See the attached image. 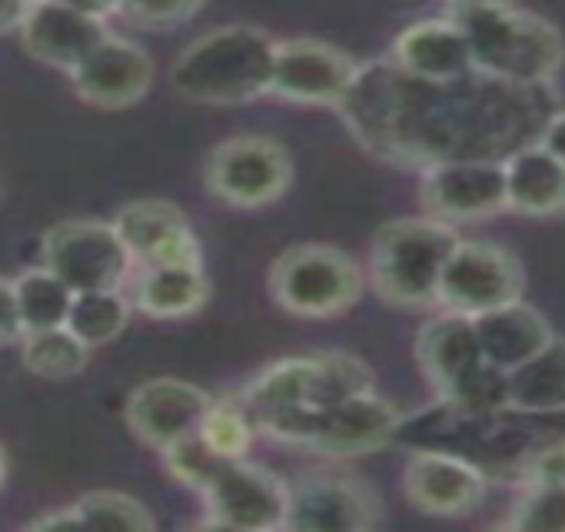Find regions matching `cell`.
Masks as SVG:
<instances>
[{
  "label": "cell",
  "mask_w": 565,
  "mask_h": 532,
  "mask_svg": "<svg viewBox=\"0 0 565 532\" xmlns=\"http://www.w3.org/2000/svg\"><path fill=\"white\" fill-rule=\"evenodd\" d=\"M542 87H519L479 71L456 81H423L393 61H370L337 104L343 124L373 157L403 167L446 160H505L542 134Z\"/></svg>",
  "instance_id": "obj_1"
},
{
  "label": "cell",
  "mask_w": 565,
  "mask_h": 532,
  "mask_svg": "<svg viewBox=\"0 0 565 532\" xmlns=\"http://www.w3.org/2000/svg\"><path fill=\"white\" fill-rule=\"evenodd\" d=\"M446 21L459 28L472 71L486 77L519 87H545L562 71V34L545 18L515 8L512 0H449Z\"/></svg>",
  "instance_id": "obj_2"
},
{
  "label": "cell",
  "mask_w": 565,
  "mask_h": 532,
  "mask_svg": "<svg viewBox=\"0 0 565 532\" xmlns=\"http://www.w3.org/2000/svg\"><path fill=\"white\" fill-rule=\"evenodd\" d=\"M276 41L253 24L206 31L170 67V84L183 100L203 107H239L269 94Z\"/></svg>",
  "instance_id": "obj_3"
},
{
  "label": "cell",
  "mask_w": 565,
  "mask_h": 532,
  "mask_svg": "<svg viewBox=\"0 0 565 532\" xmlns=\"http://www.w3.org/2000/svg\"><path fill=\"white\" fill-rule=\"evenodd\" d=\"M459 233L433 216L393 220L376 230L370 249V284L390 307L423 310L436 304L439 277Z\"/></svg>",
  "instance_id": "obj_4"
},
{
  "label": "cell",
  "mask_w": 565,
  "mask_h": 532,
  "mask_svg": "<svg viewBox=\"0 0 565 532\" xmlns=\"http://www.w3.org/2000/svg\"><path fill=\"white\" fill-rule=\"evenodd\" d=\"M399 423H403V413L390 400H383L376 390H366L360 396H350L323 409L282 413L263 423L256 433L276 443L310 449L317 456L356 459V456H370L396 443Z\"/></svg>",
  "instance_id": "obj_5"
},
{
  "label": "cell",
  "mask_w": 565,
  "mask_h": 532,
  "mask_svg": "<svg viewBox=\"0 0 565 532\" xmlns=\"http://www.w3.org/2000/svg\"><path fill=\"white\" fill-rule=\"evenodd\" d=\"M266 287L282 313L333 320L363 297V266L333 243H297L273 259Z\"/></svg>",
  "instance_id": "obj_6"
},
{
  "label": "cell",
  "mask_w": 565,
  "mask_h": 532,
  "mask_svg": "<svg viewBox=\"0 0 565 532\" xmlns=\"http://www.w3.org/2000/svg\"><path fill=\"white\" fill-rule=\"evenodd\" d=\"M294 183L290 150L266 134H236L220 140L203 163V187L233 210L276 203Z\"/></svg>",
  "instance_id": "obj_7"
},
{
  "label": "cell",
  "mask_w": 565,
  "mask_h": 532,
  "mask_svg": "<svg viewBox=\"0 0 565 532\" xmlns=\"http://www.w3.org/2000/svg\"><path fill=\"white\" fill-rule=\"evenodd\" d=\"M41 263L74 294L120 290L130 280L134 256L110 220H64L44 233Z\"/></svg>",
  "instance_id": "obj_8"
},
{
  "label": "cell",
  "mask_w": 565,
  "mask_h": 532,
  "mask_svg": "<svg viewBox=\"0 0 565 532\" xmlns=\"http://www.w3.org/2000/svg\"><path fill=\"white\" fill-rule=\"evenodd\" d=\"M522 284V266L509 249L495 243L459 240L443 266L436 304L462 317H479L492 307L519 300Z\"/></svg>",
  "instance_id": "obj_9"
},
{
  "label": "cell",
  "mask_w": 565,
  "mask_h": 532,
  "mask_svg": "<svg viewBox=\"0 0 565 532\" xmlns=\"http://www.w3.org/2000/svg\"><path fill=\"white\" fill-rule=\"evenodd\" d=\"M290 506V482H282L276 472L243 459H226L216 479L203 492L206 519L203 525L216 529H243V532H266L287 525Z\"/></svg>",
  "instance_id": "obj_10"
},
{
  "label": "cell",
  "mask_w": 565,
  "mask_h": 532,
  "mask_svg": "<svg viewBox=\"0 0 565 532\" xmlns=\"http://www.w3.org/2000/svg\"><path fill=\"white\" fill-rule=\"evenodd\" d=\"M356 61L327 41L290 38L276 41L269 94L297 107H337L356 77Z\"/></svg>",
  "instance_id": "obj_11"
},
{
  "label": "cell",
  "mask_w": 565,
  "mask_h": 532,
  "mask_svg": "<svg viewBox=\"0 0 565 532\" xmlns=\"http://www.w3.org/2000/svg\"><path fill=\"white\" fill-rule=\"evenodd\" d=\"M419 200L426 216L443 223L495 216L505 210L502 160H446L426 167Z\"/></svg>",
  "instance_id": "obj_12"
},
{
  "label": "cell",
  "mask_w": 565,
  "mask_h": 532,
  "mask_svg": "<svg viewBox=\"0 0 565 532\" xmlns=\"http://www.w3.org/2000/svg\"><path fill=\"white\" fill-rule=\"evenodd\" d=\"M153 57L117 34H107L67 77L74 94L97 110H127L153 87Z\"/></svg>",
  "instance_id": "obj_13"
},
{
  "label": "cell",
  "mask_w": 565,
  "mask_h": 532,
  "mask_svg": "<svg viewBox=\"0 0 565 532\" xmlns=\"http://www.w3.org/2000/svg\"><path fill=\"white\" fill-rule=\"evenodd\" d=\"M380 522V496L353 476H307L290 486L287 525L300 532H363Z\"/></svg>",
  "instance_id": "obj_14"
},
{
  "label": "cell",
  "mask_w": 565,
  "mask_h": 532,
  "mask_svg": "<svg viewBox=\"0 0 565 532\" xmlns=\"http://www.w3.org/2000/svg\"><path fill=\"white\" fill-rule=\"evenodd\" d=\"M210 400L213 396L206 390H200L196 383H186L177 376H157V380L140 383L127 396L124 419L137 443L160 453L173 439L200 429V419H203Z\"/></svg>",
  "instance_id": "obj_15"
},
{
  "label": "cell",
  "mask_w": 565,
  "mask_h": 532,
  "mask_svg": "<svg viewBox=\"0 0 565 532\" xmlns=\"http://www.w3.org/2000/svg\"><path fill=\"white\" fill-rule=\"evenodd\" d=\"M127 243L134 266L157 263H203L196 230L186 213L170 200H134L124 203L110 220Z\"/></svg>",
  "instance_id": "obj_16"
},
{
  "label": "cell",
  "mask_w": 565,
  "mask_h": 532,
  "mask_svg": "<svg viewBox=\"0 0 565 532\" xmlns=\"http://www.w3.org/2000/svg\"><path fill=\"white\" fill-rule=\"evenodd\" d=\"M409 506L426 515H466L482 502L486 472L443 449H416L403 472Z\"/></svg>",
  "instance_id": "obj_17"
},
{
  "label": "cell",
  "mask_w": 565,
  "mask_h": 532,
  "mask_svg": "<svg viewBox=\"0 0 565 532\" xmlns=\"http://www.w3.org/2000/svg\"><path fill=\"white\" fill-rule=\"evenodd\" d=\"M18 34H21L24 51L38 64L71 74L110 31H107V21L74 11L61 4V0H34Z\"/></svg>",
  "instance_id": "obj_18"
},
{
  "label": "cell",
  "mask_w": 565,
  "mask_h": 532,
  "mask_svg": "<svg viewBox=\"0 0 565 532\" xmlns=\"http://www.w3.org/2000/svg\"><path fill=\"white\" fill-rule=\"evenodd\" d=\"M127 300L150 320H186L206 307L210 280L203 274V263L137 266Z\"/></svg>",
  "instance_id": "obj_19"
},
{
  "label": "cell",
  "mask_w": 565,
  "mask_h": 532,
  "mask_svg": "<svg viewBox=\"0 0 565 532\" xmlns=\"http://www.w3.org/2000/svg\"><path fill=\"white\" fill-rule=\"evenodd\" d=\"M416 360H419L423 376L433 383V390L439 396H446L459 380H466L472 370H479L486 363L479 340H476L472 317L446 310L443 317L429 320L419 330Z\"/></svg>",
  "instance_id": "obj_20"
},
{
  "label": "cell",
  "mask_w": 565,
  "mask_h": 532,
  "mask_svg": "<svg viewBox=\"0 0 565 532\" xmlns=\"http://www.w3.org/2000/svg\"><path fill=\"white\" fill-rule=\"evenodd\" d=\"M505 170V210L525 216L565 213V163L539 140L512 150L502 160Z\"/></svg>",
  "instance_id": "obj_21"
},
{
  "label": "cell",
  "mask_w": 565,
  "mask_h": 532,
  "mask_svg": "<svg viewBox=\"0 0 565 532\" xmlns=\"http://www.w3.org/2000/svg\"><path fill=\"white\" fill-rule=\"evenodd\" d=\"M390 61L423 81H456V77L472 74V57H469L466 38L446 18L419 21V24L406 28L396 38Z\"/></svg>",
  "instance_id": "obj_22"
},
{
  "label": "cell",
  "mask_w": 565,
  "mask_h": 532,
  "mask_svg": "<svg viewBox=\"0 0 565 532\" xmlns=\"http://www.w3.org/2000/svg\"><path fill=\"white\" fill-rule=\"evenodd\" d=\"M472 327H476L482 360L505 373L512 366L525 363L532 353H539L552 340V330L542 320V313L535 307L522 304V297L472 317Z\"/></svg>",
  "instance_id": "obj_23"
},
{
  "label": "cell",
  "mask_w": 565,
  "mask_h": 532,
  "mask_svg": "<svg viewBox=\"0 0 565 532\" xmlns=\"http://www.w3.org/2000/svg\"><path fill=\"white\" fill-rule=\"evenodd\" d=\"M505 406L519 413L565 409V340L552 337L539 353L505 373Z\"/></svg>",
  "instance_id": "obj_24"
},
{
  "label": "cell",
  "mask_w": 565,
  "mask_h": 532,
  "mask_svg": "<svg viewBox=\"0 0 565 532\" xmlns=\"http://www.w3.org/2000/svg\"><path fill=\"white\" fill-rule=\"evenodd\" d=\"M14 304H18V320H21L24 333L54 330V327L67 323L74 290L41 263V266L24 270L21 277H14Z\"/></svg>",
  "instance_id": "obj_25"
},
{
  "label": "cell",
  "mask_w": 565,
  "mask_h": 532,
  "mask_svg": "<svg viewBox=\"0 0 565 532\" xmlns=\"http://www.w3.org/2000/svg\"><path fill=\"white\" fill-rule=\"evenodd\" d=\"M130 300L120 290H87V294H74L71 313H67V330L90 350L107 347L110 340H117L127 323H130Z\"/></svg>",
  "instance_id": "obj_26"
},
{
  "label": "cell",
  "mask_w": 565,
  "mask_h": 532,
  "mask_svg": "<svg viewBox=\"0 0 565 532\" xmlns=\"http://www.w3.org/2000/svg\"><path fill=\"white\" fill-rule=\"evenodd\" d=\"M21 363L41 380H74L90 363V347H84L67 327L38 330L21 337Z\"/></svg>",
  "instance_id": "obj_27"
},
{
  "label": "cell",
  "mask_w": 565,
  "mask_h": 532,
  "mask_svg": "<svg viewBox=\"0 0 565 532\" xmlns=\"http://www.w3.org/2000/svg\"><path fill=\"white\" fill-rule=\"evenodd\" d=\"M206 446L223 456V459H243L253 446V436H256V426L243 406L239 396H213L203 419H200V429H196Z\"/></svg>",
  "instance_id": "obj_28"
},
{
  "label": "cell",
  "mask_w": 565,
  "mask_h": 532,
  "mask_svg": "<svg viewBox=\"0 0 565 532\" xmlns=\"http://www.w3.org/2000/svg\"><path fill=\"white\" fill-rule=\"evenodd\" d=\"M81 525H97V529H134V532H150L157 529L153 512L130 492L120 489H94L71 502Z\"/></svg>",
  "instance_id": "obj_29"
},
{
  "label": "cell",
  "mask_w": 565,
  "mask_h": 532,
  "mask_svg": "<svg viewBox=\"0 0 565 532\" xmlns=\"http://www.w3.org/2000/svg\"><path fill=\"white\" fill-rule=\"evenodd\" d=\"M160 462H163V469H167V476L173 482H180L183 489H193V492L203 496L226 459L216 456L200 433H186V436H180V439H173L170 446L160 449Z\"/></svg>",
  "instance_id": "obj_30"
},
{
  "label": "cell",
  "mask_w": 565,
  "mask_h": 532,
  "mask_svg": "<svg viewBox=\"0 0 565 532\" xmlns=\"http://www.w3.org/2000/svg\"><path fill=\"white\" fill-rule=\"evenodd\" d=\"M509 525L522 532H565V482L532 476L529 489L512 506Z\"/></svg>",
  "instance_id": "obj_31"
},
{
  "label": "cell",
  "mask_w": 565,
  "mask_h": 532,
  "mask_svg": "<svg viewBox=\"0 0 565 532\" xmlns=\"http://www.w3.org/2000/svg\"><path fill=\"white\" fill-rule=\"evenodd\" d=\"M206 0H120V14L147 31H173L193 21Z\"/></svg>",
  "instance_id": "obj_32"
},
{
  "label": "cell",
  "mask_w": 565,
  "mask_h": 532,
  "mask_svg": "<svg viewBox=\"0 0 565 532\" xmlns=\"http://www.w3.org/2000/svg\"><path fill=\"white\" fill-rule=\"evenodd\" d=\"M21 320H18V304H14V280L0 277V347L21 340Z\"/></svg>",
  "instance_id": "obj_33"
},
{
  "label": "cell",
  "mask_w": 565,
  "mask_h": 532,
  "mask_svg": "<svg viewBox=\"0 0 565 532\" xmlns=\"http://www.w3.org/2000/svg\"><path fill=\"white\" fill-rule=\"evenodd\" d=\"M532 476L565 482V443H558V446H552V449L539 453V456H535V462H532Z\"/></svg>",
  "instance_id": "obj_34"
},
{
  "label": "cell",
  "mask_w": 565,
  "mask_h": 532,
  "mask_svg": "<svg viewBox=\"0 0 565 532\" xmlns=\"http://www.w3.org/2000/svg\"><path fill=\"white\" fill-rule=\"evenodd\" d=\"M539 143L565 163V110H558V114H552L545 120V127L539 134Z\"/></svg>",
  "instance_id": "obj_35"
},
{
  "label": "cell",
  "mask_w": 565,
  "mask_h": 532,
  "mask_svg": "<svg viewBox=\"0 0 565 532\" xmlns=\"http://www.w3.org/2000/svg\"><path fill=\"white\" fill-rule=\"evenodd\" d=\"M77 525H81V519H77L74 506H64L57 512H44V515L28 522V529H77Z\"/></svg>",
  "instance_id": "obj_36"
},
{
  "label": "cell",
  "mask_w": 565,
  "mask_h": 532,
  "mask_svg": "<svg viewBox=\"0 0 565 532\" xmlns=\"http://www.w3.org/2000/svg\"><path fill=\"white\" fill-rule=\"evenodd\" d=\"M61 4L74 8V11H84L97 21H107L114 14H120V0H61Z\"/></svg>",
  "instance_id": "obj_37"
},
{
  "label": "cell",
  "mask_w": 565,
  "mask_h": 532,
  "mask_svg": "<svg viewBox=\"0 0 565 532\" xmlns=\"http://www.w3.org/2000/svg\"><path fill=\"white\" fill-rule=\"evenodd\" d=\"M31 0H0V34H11L21 28Z\"/></svg>",
  "instance_id": "obj_38"
},
{
  "label": "cell",
  "mask_w": 565,
  "mask_h": 532,
  "mask_svg": "<svg viewBox=\"0 0 565 532\" xmlns=\"http://www.w3.org/2000/svg\"><path fill=\"white\" fill-rule=\"evenodd\" d=\"M4 482H8V449L0 446V486H4Z\"/></svg>",
  "instance_id": "obj_39"
},
{
  "label": "cell",
  "mask_w": 565,
  "mask_h": 532,
  "mask_svg": "<svg viewBox=\"0 0 565 532\" xmlns=\"http://www.w3.org/2000/svg\"><path fill=\"white\" fill-rule=\"evenodd\" d=\"M0 200H4V187H0Z\"/></svg>",
  "instance_id": "obj_40"
}]
</instances>
